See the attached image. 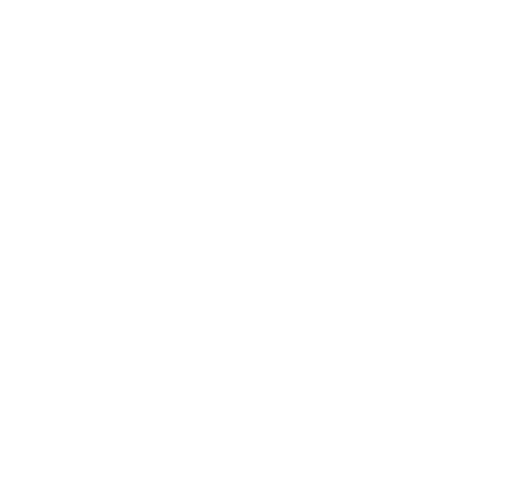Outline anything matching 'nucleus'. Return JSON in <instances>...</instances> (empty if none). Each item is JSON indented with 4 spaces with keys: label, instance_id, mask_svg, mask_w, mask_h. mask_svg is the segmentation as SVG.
I'll return each mask as SVG.
<instances>
[]
</instances>
